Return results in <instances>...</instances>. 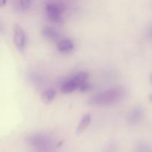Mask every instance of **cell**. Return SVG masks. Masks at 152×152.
I'll return each instance as SVG.
<instances>
[{
  "instance_id": "3",
  "label": "cell",
  "mask_w": 152,
  "mask_h": 152,
  "mask_svg": "<svg viewBox=\"0 0 152 152\" xmlns=\"http://www.w3.org/2000/svg\"><path fill=\"white\" fill-rule=\"evenodd\" d=\"M13 42L16 48L22 51L25 46L26 43V36L24 30L19 25H16L13 31Z\"/></svg>"
},
{
  "instance_id": "13",
  "label": "cell",
  "mask_w": 152,
  "mask_h": 152,
  "mask_svg": "<svg viewBox=\"0 0 152 152\" xmlns=\"http://www.w3.org/2000/svg\"><path fill=\"white\" fill-rule=\"evenodd\" d=\"M6 4V1L4 0H0V6H4Z\"/></svg>"
},
{
  "instance_id": "9",
  "label": "cell",
  "mask_w": 152,
  "mask_h": 152,
  "mask_svg": "<svg viewBox=\"0 0 152 152\" xmlns=\"http://www.w3.org/2000/svg\"><path fill=\"white\" fill-rule=\"evenodd\" d=\"M56 96V91L53 89H47L44 91L41 94V99L44 103L48 104L54 99Z\"/></svg>"
},
{
  "instance_id": "14",
  "label": "cell",
  "mask_w": 152,
  "mask_h": 152,
  "mask_svg": "<svg viewBox=\"0 0 152 152\" xmlns=\"http://www.w3.org/2000/svg\"><path fill=\"white\" fill-rule=\"evenodd\" d=\"M150 34H151V36L152 37V28L150 29Z\"/></svg>"
},
{
  "instance_id": "15",
  "label": "cell",
  "mask_w": 152,
  "mask_h": 152,
  "mask_svg": "<svg viewBox=\"0 0 152 152\" xmlns=\"http://www.w3.org/2000/svg\"><path fill=\"white\" fill-rule=\"evenodd\" d=\"M1 30H2V27H1V23H0V31H1Z\"/></svg>"
},
{
  "instance_id": "16",
  "label": "cell",
  "mask_w": 152,
  "mask_h": 152,
  "mask_svg": "<svg viewBox=\"0 0 152 152\" xmlns=\"http://www.w3.org/2000/svg\"><path fill=\"white\" fill-rule=\"evenodd\" d=\"M150 80H151V83H152V74H151V77H150Z\"/></svg>"
},
{
  "instance_id": "2",
  "label": "cell",
  "mask_w": 152,
  "mask_h": 152,
  "mask_svg": "<svg viewBox=\"0 0 152 152\" xmlns=\"http://www.w3.org/2000/svg\"><path fill=\"white\" fill-rule=\"evenodd\" d=\"M65 7L61 2L58 1H49L46 4L45 10L49 19L53 22H62V13Z\"/></svg>"
},
{
  "instance_id": "8",
  "label": "cell",
  "mask_w": 152,
  "mask_h": 152,
  "mask_svg": "<svg viewBox=\"0 0 152 152\" xmlns=\"http://www.w3.org/2000/svg\"><path fill=\"white\" fill-rule=\"evenodd\" d=\"M42 35L51 41H57L59 39V32L52 27H45L42 31Z\"/></svg>"
},
{
  "instance_id": "1",
  "label": "cell",
  "mask_w": 152,
  "mask_h": 152,
  "mask_svg": "<svg viewBox=\"0 0 152 152\" xmlns=\"http://www.w3.org/2000/svg\"><path fill=\"white\" fill-rule=\"evenodd\" d=\"M125 94L123 88H112L91 96L88 99V103L91 105H113L123 99Z\"/></svg>"
},
{
  "instance_id": "5",
  "label": "cell",
  "mask_w": 152,
  "mask_h": 152,
  "mask_svg": "<svg viewBox=\"0 0 152 152\" xmlns=\"http://www.w3.org/2000/svg\"><path fill=\"white\" fill-rule=\"evenodd\" d=\"M144 116V111L140 107H135L129 112L128 116V122L129 124H136L140 121Z\"/></svg>"
},
{
  "instance_id": "12",
  "label": "cell",
  "mask_w": 152,
  "mask_h": 152,
  "mask_svg": "<svg viewBox=\"0 0 152 152\" xmlns=\"http://www.w3.org/2000/svg\"><path fill=\"white\" fill-rule=\"evenodd\" d=\"M31 1L30 0H21L14 2V8L17 11H25L28 10L31 6Z\"/></svg>"
},
{
  "instance_id": "6",
  "label": "cell",
  "mask_w": 152,
  "mask_h": 152,
  "mask_svg": "<svg viewBox=\"0 0 152 152\" xmlns=\"http://www.w3.org/2000/svg\"><path fill=\"white\" fill-rule=\"evenodd\" d=\"M56 48L61 53H69L74 48V45L71 40L63 39L57 43Z\"/></svg>"
},
{
  "instance_id": "4",
  "label": "cell",
  "mask_w": 152,
  "mask_h": 152,
  "mask_svg": "<svg viewBox=\"0 0 152 152\" xmlns=\"http://www.w3.org/2000/svg\"><path fill=\"white\" fill-rule=\"evenodd\" d=\"M28 143L39 148H46L49 145V139L42 134H34L28 136L27 139Z\"/></svg>"
},
{
  "instance_id": "11",
  "label": "cell",
  "mask_w": 152,
  "mask_h": 152,
  "mask_svg": "<svg viewBox=\"0 0 152 152\" xmlns=\"http://www.w3.org/2000/svg\"><path fill=\"white\" fill-rule=\"evenodd\" d=\"M77 88H78L77 86L71 79V80L65 82V83L62 85V87H61V91L63 94H70L72 93L73 91H74Z\"/></svg>"
},
{
  "instance_id": "7",
  "label": "cell",
  "mask_w": 152,
  "mask_h": 152,
  "mask_svg": "<svg viewBox=\"0 0 152 152\" xmlns=\"http://www.w3.org/2000/svg\"><path fill=\"white\" fill-rule=\"evenodd\" d=\"M91 120V116L90 114H86L83 115L77 129V133L78 134H83L87 129V128L90 125Z\"/></svg>"
},
{
  "instance_id": "10",
  "label": "cell",
  "mask_w": 152,
  "mask_h": 152,
  "mask_svg": "<svg viewBox=\"0 0 152 152\" xmlns=\"http://www.w3.org/2000/svg\"><path fill=\"white\" fill-rule=\"evenodd\" d=\"M87 79H88L87 73L81 71V72L76 74V75L71 79V80L75 83V84L77 85V87L80 88L81 86H83V85L86 84Z\"/></svg>"
}]
</instances>
